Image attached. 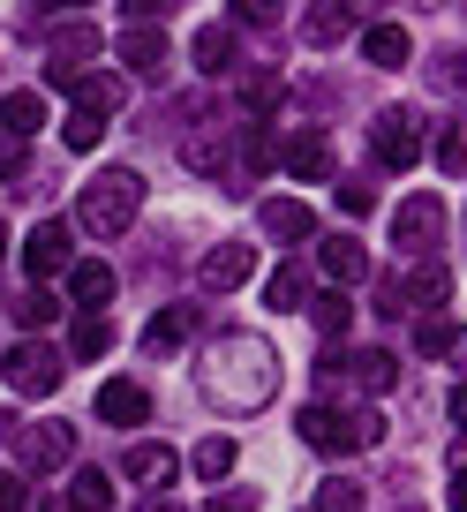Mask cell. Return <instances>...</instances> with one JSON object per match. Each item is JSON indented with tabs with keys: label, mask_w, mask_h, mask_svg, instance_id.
Listing matches in <instances>:
<instances>
[{
	"label": "cell",
	"mask_w": 467,
	"mask_h": 512,
	"mask_svg": "<svg viewBox=\"0 0 467 512\" xmlns=\"http://www.w3.org/2000/svg\"><path fill=\"white\" fill-rule=\"evenodd\" d=\"M189 53H196V68H204V76H226V61H234V23H204Z\"/></svg>",
	"instance_id": "44dd1931"
},
{
	"label": "cell",
	"mask_w": 467,
	"mask_h": 512,
	"mask_svg": "<svg viewBox=\"0 0 467 512\" xmlns=\"http://www.w3.org/2000/svg\"><path fill=\"white\" fill-rule=\"evenodd\" d=\"M407 512H422V505H407Z\"/></svg>",
	"instance_id": "c3c4849f"
},
{
	"label": "cell",
	"mask_w": 467,
	"mask_h": 512,
	"mask_svg": "<svg viewBox=\"0 0 467 512\" xmlns=\"http://www.w3.org/2000/svg\"><path fill=\"white\" fill-rule=\"evenodd\" d=\"M279 166H287L294 181H332V144H324L317 128H302V136H287V151H279Z\"/></svg>",
	"instance_id": "7c38bea8"
},
{
	"label": "cell",
	"mask_w": 467,
	"mask_h": 512,
	"mask_svg": "<svg viewBox=\"0 0 467 512\" xmlns=\"http://www.w3.org/2000/svg\"><path fill=\"white\" fill-rule=\"evenodd\" d=\"M332 204L347 211V219H370V211H377V189H362V181H339V189H332Z\"/></svg>",
	"instance_id": "d6a6232c"
},
{
	"label": "cell",
	"mask_w": 467,
	"mask_h": 512,
	"mask_svg": "<svg viewBox=\"0 0 467 512\" xmlns=\"http://www.w3.org/2000/svg\"><path fill=\"white\" fill-rule=\"evenodd\" d=\"M68 505H76V512H106V505H113V475H98V467H83V475L68 482Z\"/></svg>",
	"instance_id": "d4e9b609"
},
{
	"label": "cell",
	"mask_w": 467,
	"mask_h": 512,
	"mask_svg": "<svg viewBox=\"0 0 467 512\" xmlns=\"http://www.w3.org/2000/svg\"><path fill=\"white\" fill-rule=\"evenodd\" d=\"M279 98H287V83H279V76H249V106H257V113H272Z\"/></svg>",
	"instance_id": "8d00e7d4"
},
{
	"label": "cell",
	"mask_w": 467,
	"mask_h": 512,
	"mask_svg": "<svg viewBox=\"0 0 467 512\" xmlns=\"http://www.w3.org/2000/svg\"><path fill=\"white\" fill-rule=\"evenodd\" d=\"M23 166H31V151H23V144H16V136H8V144H0V181H16V174H23Z\"/></svg>",
	"instance_id": "60d3db41"
},
{
	"label": "cell",
	"mask_w": 467,
	"mask_h": 512,
	"mask_svg": "<svg viewBox=\"0 0 467 512\" xmlns=\"http://www.w3.org/2000/svg\"><path fill=\"white\" fill-rule=\"evenodd\" d=\"M144 512H181V505H166V497H151V505H144Z\"/></svg>",
	"instance_id": "bcb514c9"
},
{
	"label": "cell",
	"mask_w": 467,
	"mask_h": 512,
	"mask_svg": "<svg viewBox=\"0 0 467 512\" xmlns=\"http://www.w3.org/2000/svg\"><path fill=\"white\" fill-rule=\"evenodd\" d=\"M430 159H437V174H467V128H437Z\"/></svg>",
	"instance_id": "f1b7e54d"
},
{
	"label": "cell",
	"mask_w": 467,
	"mask_h": 512,
	"mask_svg": "<svg viewBox=\"0 0 467 512\" xmlns=\"http://www.w3.org/2000/svg\"><path fill=\"white\" fill-rule=\"evenodd\" d=\"M68 91H76V113H91V121L121 113V83H113V76H76Z\"/></svg>",
	"instance_id": "7402d4cb"
},
{
	"label": "cell",
	"mask_w": 467,
	"mask_h": 512,
	"mask_svg": "<svg viewBox=\"0 0 467 512\" xmlns=\"http://www.w3.org/2000/svg\"><path fill=\"white\" fill-rule=\"evenodd\" d=\"M144 415H151V392H144V384H129V377L98 384V422H113V430H136Z\"/></svg>",
	"instance_id": "8fae6325"
},
{
	"label": "cell",
	"mask_w": 467,
	"mask_h": 512,
	"mask_svg": "<svg viewBox=\"0 0 467 512\" xmlns=\"http://www.w3.org/2000/svg\"><path fill=\"white\" fill-rule=\"evenodd\" d=\"M347 23H355L347 8H309V16H302V38H309V46H339V38H347Z\"/></svg>",
	"instance_id": "484cf974"
},
{
	"label": "cell",
	"mask_w": 467,
	"mask_h": 512,
	"mask_svg": "<svg viewBox=\"0 0 467 512\" xmlns=\"http://www.w3.org/2000/svg\"><path fill=\"white\" fill-rule=\"evenodd\" d=\"M113 53H121L129 68H159V61H166V31H151V23H129Z\"/></svg>",
	"instance_id": "603a6c76"
},
{
	"label": "cell",
	"mask_w": 467,
	"mask_h": 512,
	"mask_svg": "<svg viewBox=\"0 0 467 512\" xmlns=\"http://www.w3.org/2000/svg\"><path fill=\"white\" fill-rule=\"evenodd\" d=\"M98 46H106V38H98V23H68V31H53V46H46V76H53V83L68 91V83L83 76L76 61H91Z\"/></svg>",
	"instance_id": "52a82bcc"
},
{
	"label": "cell",
	"mask_w": 467,
	"mask_h": 512,
	"mask_svg": "<svg viewBox=\"0 0 467 512\" xmlns=\"http://www.w3.org/2000/svg\"><path fill=\"white\" fill-rule=\"evenodd\" d=\"M0 377L16 384L23 400H38V392H53V384H61V354H53V347H38V339H23V347H8Z\"/></svg>",
	"instance_id": "8992f818"
},
{
	"label": "cell",
	"mask_w": 467,
	"mask_h": 512,
	"mask_svg": "<svg viewBox=\"0 0 467 512\" xmlns=\"http://www.w3.org/2000/svg\"><path fill=\"white\" fill-rule=\"evenodd\" d=\"M68 151H98V136H106V121H91V113H68Z\"/></svg>",
	"instance_id": "836d02e7"
},
{
	"label": "cell",
	"mask_w": 467,
	"mask_h": 512,
	"mask_svg": "<svg viewBox=\"0 0 467 512\" xmlns=\"http://www.w3.org/2000/svg\"><path fill=\"white\" fill-rule=\"evenodd\" d=\"M257 279V249H242V241H219V249L204 256V287L211 294H234V287H249Z\"/></svg>",
	"instance_id": "9c48e42d"
},
{
	"label": "cell",
	"mask_w": 467,
	"mask_h": 512,
	"mask_svg": "<svg viewBox=\"0 0 467 512\" xmlns=\"http://www.w3.org/2000/svg\"><path fill=\"white\" fill-rule=\"evenodd\" d=\"M317 324H324V332H347V324H355V302H347V294H324V302H317Z\"/></svg>",
	"instance_id": "d590c367"
},
{
	"label": "cell",
	"mask_w": 467,
	"mask_h": 512,
	"mask_svg": "<svg viewBox=\"0 0 467 512\" xmlns=\"http://www.w3.org/2000/svg\"><path fill=\"white\" fill-rule=\"evenodd\" d=\"M370 151L392 166V174H415V159H422V121L407 106H385L377 113V128H370Z\"/></svg>",
	"instance_id": "5b68a950"
},
{
	"label": "cell",
	"mask_w": 467,
	"mask_h": 512,
	"mask_svg": "<svg viewBox=\"0 0 467 512\" xmlns=\"http://www.w3.org/2000/svg\"><path fill=\"white\" fill-rule=\"evenodd\" d=\"M445 512H467V475H452V490H445Z\"/></svg>",
	"instance_id": "7bdbcfd3"
},
{
	"label": "cell",
	"mask_w": 467,
	"mask_h": 512,
	"mask_svg": "<svg viewBox=\"0 0 467 512\" xmlns=\"http://www.w3.org/2000/svg\"><path fill=\"white\" fill-rule=\"evenodd\" d=\"M23 272H31V279L68 272V219H38L31 234H23Z\"/></svg>",
	"instance_id": "ba28073f"
},
{
	"label": "cell",
	"mask_w": 467,
	"mask_h": 512,
	"mask_svg": "<svg viewBox=\"0 0 467 512\" xmlns=\"http://www.w3.org/2000/svg\"><path fill=\"white\" fill-rule=\"evenodd\" d=\"M0 249H8V226H0Z\"/></svg>",
	"instance_id": "7dc6e473"
},
{
	"label": "cell",
	"mask_w": 467,
	"mask_h": 512,
	"mask_svg": "<svg viewBox=\"0 0 467 512\" xmlns=\"http://www.w3.org/2000/svg\"><path fill=\"white\" fill-rule=\"evenodd\" d=\"M181 166H189V174H226V128H189Z\"/></svg>",
	"instance_id": "ac0fdd59"
},
{
	"label": "cell",
	"mask_w": 467,
	"mask_h": 512,
	"mask_svg": "<svg viewBox=\"0 0 467 512\" xmlns=\"http://www.w3.org/2000/svg\"><path fill=\"white\" fill-rule=\"evenodd\" d=\"M0 121H8V136L23 144V136L46 128V98H38V91H8V98H0Z\"/></svg>",
	"instance_id": "ffe728a7"
},
{
	"label": "cell",
	"mask_w": 467,
	"mask_h": 512,
	"mask_svg": "<svg viewBox=\"0 0 467 512\" xmlns=\"http://www.w3.org/2000/svg\"><path fill=\"white\" fill-rule=\"evenodd\" d=\"M445 407H452V422L467 430V384H452V400H445Z\"/></svg>",
	"instance_id": "ee69618b"
},
{
	"label": "cell",
	"mask_w": 467,
	"mask_h": 512,
	"mask_svg": "<svg viewBox=\"0 0 467 512\" xmlns=\"http://www.w3.org/2000/svg\"><path fill=\"white\" fill-rule=\"evenodd\" d=\"M189 332H196V309H181V302L159 309V317H151V332H144V354H174Z\"/></svg>",
	"instance_id": "d6986e66"
},
{
	"label": "cell",
	"mask_w": 467,
	"mask_h": 512,
	"mask_svg": "<svg viewBox=\"0 0 467 512\" xmlns=\"http://www.w3.org/2000/svg\"><path fill=\"white\" fill-rule=\"evenodd\" d=\"M189 467H196V475H204V482H219L226 467H234V445H226V437H204V445L189 452Z\"/></svg>",
	"instance_id": "4dcf8cb0"
},
{
	"label": "cell",
	"mask_w": 467,
	"mask_h": 512,
	"mask_svg": "<svg viewBox=\"0 0 467 512\" xmlns=\"http://www.w3.org/2000/svg\"><path fill=\"white\" fill-rule=\"evenodd\" d=\"M136 211H144V174H136V166H106V174L83 181V204H76L83 234L113 241V234H129V226H136Z\"/></svg>",
	"instance_id": "7a4b0ae2"
},
{
	"label": "cell",
	"mask_w": 467,
	"mask_h": 512,
	"mask_svg": "<svg viewBox=\"0 0 467 512\" xmlns=\"http://www.w3.org/2000/svg\"><path fill=\"white\" fill-rule=\"evenodd\" d=\"M166 467H174L166 445H129V452H121V475H129V482H151V475H166Z\"/></svg>",
	"instance_id": "4316f807"
},
{
	"label": "cell",
	"mask_w": 467,
	"mask_h": 512,
	"mask_svg": "<svg viewBox=\"0 0 467 512\" xmlns=\"http://www.w3.org/2000/svg\"><path fill=\"white\" fill-rule=\"evenodd\" d=\"M257 219H264V234H279V241H309L317 234V211H309L302 196H264Z\"/></svg>",
	"instance_id": "4fadbf2b"
},
{
	"label": "cell",
	"mask_w": 467,
	"mask_h": 512,
	"mask_svg": "<svg viewBox=\"0 0 467 512\" xmlns=\"http://www.w3.org/2000/svg\"><path fill=\"white\" fill-rule=\"evenodd\" d=\"M437 83L467 98V46H452V53H445V68H437Z\"/></svg>",
	"instance_id": "74e56055"
},
{
	"label": "cell",
	"mask_w": 467,
	"mask_h": 512,
	"mask_svg": "<svg viewBox=\"0 0 467 512\" xmlns=\"http://www.w3.org/2000/svg\"><path fill=\"white\" fill-rule=\"evenodd\" d=\"M46 317H53V294H23V302H16V324H31V332H38Z\"/></svg>",
	"instance_id": "ab89813d"
},
{
	"label": "cell",
	"mask_w": 467,
	"mask_h": 512,
	"mask_svg": "<svg viewBox=\"0 0 467 512\" xmlns=\"http://www.w3.org/2000/svg\"><path fill=\"white\" fill-rule=\"evenodd\" d=\"M302 272H294V264H279V272L272 279H264V302H272V309H302Z\"/></svg>",
	"instance_id": "f546056e"
},
{
	"label": "cell",
	"mask_w": 467,
	"mask_h": 512,
	"mask_svg": "<svg viewBox=\"0 0 467 512\" xmlns=\"http://www.w3.org/2000/svg\"><path fill=\"white\" fill-rule=\"evenodd\" d=\"M0 445H16L23 452V467H61L68 452H76V430L68 422H16V415H0Z\"/></svg>",
	"instance_id": "277c9868"
},
{
	"label": "cell",
	"mask_w": 467,
	"mask_h": 512,
	"mask_svg": "<svg viewBox=\"0 0 467 512\" xmlns=\"http://www.w3.org/2000/svg\"><path fill=\"white\" fill-rule=\"evenodd\" d=\"M294 430H302L309 452L339 460V452H355V445H377V437H385V422H377V415H347V407H302V415H294Z\"/></svg>",
	"instance_id": "3957f363"
},
{
	"label": "cell",
	"mask_w": 467,
	"mask_h": 512,
	"mask_svg": "<svg viewBox=\"0 0 467 512\" xmlns=\"http://www.w3.org/2000/svg\"><path fill=\"white\" fill-rule=\"evenodd\" d=\"M38 512H76V505H68V497H46V505H38Z\"/></svg>",
	"instance_id": "f6af8a7d"
},
{
	"label": "cell",
	"mask_w": 467,
	"mask_h": 512,
	"mask_svg": "<svg viewBox=\"0 0 467 512\" xmlns=\"http://www.w3.org/2000/svg\"><path fill=\"white\" fill-rule=\"evenodd\" d=\"M68 294H76V309H83V317H98V309L113 302V264H98V256L68 264Z\"/></svg>",
	"instance_id": "5bb4252c"
},
{
	"label": "cell",
	"mask_w": 467,
	"mask_h": 512,
	"mask_svg": "<svg viewBox=\"0 0 467 512\" xmlns=\"http://www.w3.org/2000/svg\"><path fill=\"white\" fill-rule=\"evenodd\" d=\"M460 324H452V317H430V324H422V332H415V354H430V362H437V354H452V347H460Z\"/></svg>",
	"instance_id": "83f0119b"
},
{
	"label": "cell",
	"mask_w": 467,
	"mask_h": 512,
	"mask_svg": "<svg viewBox=\"0 0 467 512\" xmlns=\"http://www.w3.org/2000/svg\"><path fill=\"white\" fill-rule=\"evenodd\" d=\"M407 53H415V38H407L400 23H370V31H362V61L370 68H400Z\"/></svg>",
	"instance_id": "2e32d148"
},
{
	"label": "cell",
	"mask_w": 467,
	"mask_h": 512,
	"mask_svg": "<svg viewBox=\"0 0 467 512\" xmlns=\"http://www.w3.org/2000/svg\"><path fill=\"white\" fill-rule=\"evenodd\" d=\"M347 369L362 377V392H392V377H400V362H392L385 347H362V354H355Z\"/></svg>",
	"instance_id": "cb8c5ba5"
},
{
	"label": "cell",
	"mask_w": 467,
	"mask_h": 512,
	"mask_svg": "<svg viewBox=\"0 0 467 512\" xmlns=\"http://www.w3.org/2000/svg\"><path fill=\"white\" fill-rule=\"evenodd\" d=\"M445 294H452V279L437 272V264H422V272H407L400 287H385V302H392V309H400V302H422V309H437Z\"/></svg>",
	"instance_id": "e0dca14e"
},
{
	"label": "cell",
	"mask_w": 467,
	"mask_h": 512,
	"mask_svg": "<svg viewBox=\"0 0 467 512\" xmlns=\"http://www.w3.org/2000/svg\"><path fill=\"white\" fill-rule=\"evenodd\" d=\"M204 392H211L219 407H234V415H257V407L279 392V354H272V339H264V332H226V339H211V354H204Z\"/></svg>",
	"instance_id": "6da1fadb"
},
{
	"label": "cell",
	"mask_w": 467,
	"mask_h": 512,
	"mask_svg": "<svg viewBox=\"0 0 467 512\" xmlns=\"http://www.w3.org/2000/svg\"><path fill=\"white\" fill-rule=\"evenodd\" d=\"M31 505V490H23V475L16 467H0V512H23Z\"/></svg>",
	"instance_id": "f35d334b"
},
{
	"label": "cell",
	"mask_w": 467,
	"mask_h": 512,
	"mask_svg": "<svg viewBox=\"0 0 467 512\" xmlns=\"http://www.w3.org/2000/svg\"><path fill=\"white\" fill-rule=\"evenodd\" d=\"M317 512H362V490H355V482H317Z\"/></svg>",
	"instance_id": "e575fe53"
},
{
	"label": "cell",
	"mask_w": 467,
	"mask_h": 512,
	"mask_svg": "<svg viewBox=\"0 0 467 512\" xmlns=\"http://www.w3.org/2000/svg\"><path fill=\"white\" fill-rule=\"evenodd\" d=\"M437 226H445V211H437V196H407L400 211H392V241L400 249H430Z\"/></svg>",
	"instance_id": "30bf717a"
},
{
	"label": "cell",
	"mask_w": 467,
	"mask_h": 512,
	"mask_svg": "<svg viewBox=\"0 0 467 512\" xmlns=\"http://www.w3.org/2000/svg\"><path fill=\"white\" fill-rule=\"evenodd\" d=\"M204 512H257V490H226V497H211Z\"/></svg>",
	"instance_id": "b9f144b4"
},
{
	"label": "cell",
	"mask_w": 467,
	"mask_h": 512,
	"mask_svg": "<svg viewBox=\"0 0 467 512\" xmlns=\"http://www.w3.org/2000/svg\"><path fill=\"white\" fill-rule=\"evenodd\" d=\"M317 264H324V279H332V287H355V279L370 272V256H362V241H355V234L317 241Z\"/></svg>",
	"instance_id": "9a60e30c"
},
{
	"label": "cell",
	"mask_w": 467,
	"mask_h": 512,
	"mask_svg": "<svg viewBox=\"0 0 467 512\" xmlns=\"http://www.w3.org/2000/svg\"><path fill=\"white\" fill-rule=\"evenodd\" d=\"M68 347H76L83 362H91V354H106V347H113V324H106V317H76V332H68Z\"/></svg>",
	"instance_id": "1f68e13d"
}]
</instances>
